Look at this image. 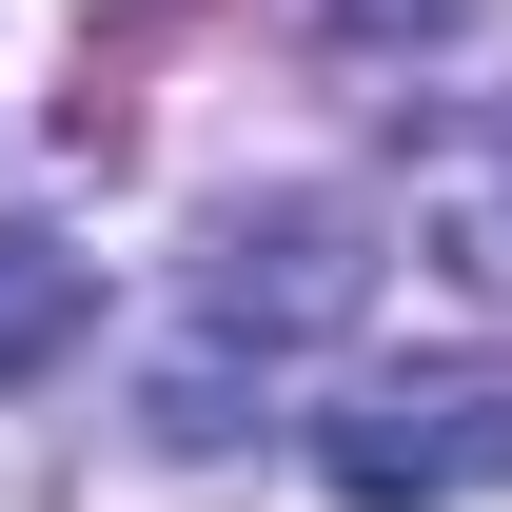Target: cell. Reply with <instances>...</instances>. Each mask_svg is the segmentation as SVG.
<instances>
[{
    "instance_id": "cell-1",
    "label": "cell",
    "mask_w": 512,
    "mask_h": 512,
    "mask_svg": "<svg viewBox=\"0 0 512 512\" xmlns=\"http://www.w3.org/2000/svg\"><path fill=\"white\" fill-rule=\"evenodd\" d=\"M355 296H375V217H355V197H256V217H217L178 355L138 375V434H158V453H217V434L256 414V375L316 355Z\"/></svg>"
},
{
    "instance_id": "cell-3",
    "label": "cell",
    "mask_w": 512,
    "mask_h": 512,
    "mask_svg": "<svg viewBox=\"0 0 512 512\" xmlns=\"http://www.w3.org/2000/svg\"><path fill=\"white\" fill-rule=\"evenodd\" d=\"M79 316H99V256L40 237V217H0V394H20V375H60Z\"/></svg>"
},
{
    "instance_id": "cell-2",
    "label": "cell",
    "mask_w": 512,
    "mask_h": 512,
    "mask_svg": "<svg viewBox=\"0 0 512 512\" xmlns=\"http://www.w3.org/2000/svg\"><path fill=\"white\" fill-rule=\"evenodd\" d=\"M316 473L355 512H453V493H493L512 473V375L493 355H434V375H355L316 414Z\"/></svg>"
}]
</instances>
